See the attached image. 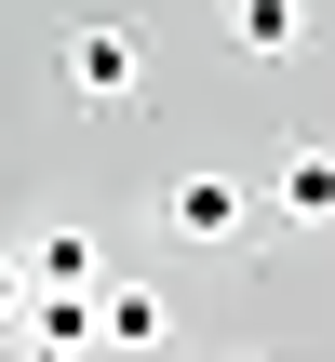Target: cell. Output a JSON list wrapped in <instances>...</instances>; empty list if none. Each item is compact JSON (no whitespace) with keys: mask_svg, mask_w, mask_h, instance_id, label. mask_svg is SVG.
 Returning a JSON list of instances; mask_svg holds the SVG:
<instances>
[{"mask_svg":"<svg viewBox=\"0 0 335 362\" xmlns=\"http://www.w3.org/2000/svg\"><path fill=\"white\" fill-rule=\"evenodd\" d=\"M242 228H255V188H242V175H175V188H161V242H188V255H228Z\"/></svg>","mask_w":335,"mask_h":362,"instance_id":"obj_1","label":"cell"},{"mask_svg":"<svg viewBox=\"0 0 335 362\" xmlns=\"http://www.w3.org/2000/svg\"><path fill=\"white\" fill-rule=\"evenodd\" d=\"M67 94L81 107H134L148 94V40L134 27H67Z\"/></svg>","mask_w":335,"mask_h":362,"instance_id":"obj_2","label":"cell"},{"mask_svg":"<svg viewBox=\"0 0 335 362\" xmlns=\"http://www.w3.org/2000/svg\"><path fill=\"white\" fill-rule=\"evenodd\" d=\"M161 336H175V296H161V282H94L81 349H161Z\"/></svg>","mask_w":335,"mask_h":362,"instance_id":"obj_3","label":"cell"},{"mask_svg":"<svg viewBox=\"0 0 335 362\" xmlns=\"http://www.w3.org/2000/svg\"><path fill=\"white\" fill-rule=\"evenodd\" d=\"M13 269H27V296H94V282H107V242H94V228H27Z\"/></svg>","mask_w":335,"mask_h":362,"instance_id":"obj_4","label":"cell"},{"mask_svg":"<svg viewBox=\"0 0 335 362\" xmlns=\"http://www.w3.org/2000/svg\"><path fill=\"white\" fill-rule=\"evenodd\" d=\"M269 202H282L295 228H335V148H322V134H295V148H282V175H269Z\"/></svg>","mask_w":335,"mask_h":362,"instance_id":"obj_5","label":"cell"},{"mask_svg":"<svg viewBox=\"0 0 335 362\" xmlns=\"http://www.w3.org/2000/svg\"><path fill=\"white\" fill-rule=\"evenodd\" d=\"M228 54H255V67L309 54V0H228Z\"/></svg>","mask_w":335,"mask_h":362,"instance_id":"obj_6","label":"cell"},{"mask_svg":"<svg viewBox=\"0 0 335 362\" xmlns=\"http://www.w3.org/2000/svg\"><path fill=\"white\" fill-rule=\"evenodd\" d=\"M0 322H27V269L13 255H0Z\"/></svg>","mask_w":335,"mask_h":362,"instance_id":"obj_7","label":"cell"},{"mask_svg":"<svg viewBox=\"0 0 335 362\" xmlns=\"http://www.w3.org/2000/svg\"><path fill=\"white\" fill-rule=\"evenodd\" d=\"M27 362H94V349H81V336H40V349H27Z\"/></svg>","mask_w":335,"mask_h":362,"instance_id":"obj_8","label":"cell"}]
</instances>
